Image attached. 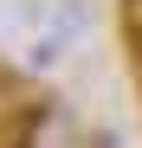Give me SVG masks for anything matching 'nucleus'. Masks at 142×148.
<instances>
[{"label": "nucleus", "mask_w": 142, "mask_h": 148, "mask_svg": "<svg viewBox=\"0 0 142 148\" xmlns=\"http://www.w3.org/2000/svg\"><path fill=\"white\" fill-rule=\"evenodd\" d=\"M13 148H84L78 116H71L65 103H32L26 122H19V142H13Z\"/></svg>", "instance_id": "obj_1"}, {"label": "nucleus", "mask_w": 142, "mask_h": 148, "mask_svg": "<svg viewBox=\"0 0 142 148\" xmlns=\"http://www.w3.org/2000/svg\"><path fill=\"white\" fill-rule=\"evenodd\" d=\"M116 32L123 45H142V0H116Z\"/></svg>", "instance_id": "obj_2"}]
</instances>
